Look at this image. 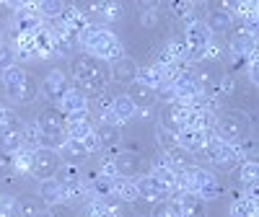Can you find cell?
Masks as SVG:
<instances>
[{"label": "cell", "mask_w": 259, "mask_h": 217, "mask_svg": "<svg viewBox=\"0 0 259 217\" xmlns=\"http://www.w3.org/2000/svg\"><path fill=\"white\" fill-rule=\"evenodd\" d=\"M80 47L85 49V55L96 57L99 62H117L124 57V49L119 44V39L104 26L89 24L80 31Z\"/></svg>", "instance_id": "6da1fadb"}, {"label": "cell", "mask_w": 259, "mask_h": 217, "mask_svg": "<svg viewBox=\"0 0 259 217\" xmlns=\"http://www.w3.org/2000/svg\"><path fill=\"white\" fill-rule=\"evenodd\" d=\"M212 140L226 142V145H239L241 140L249 137V119L241 112H221L212 117Z\"/></svg>", "instance_id": "7a4b0ae2"}, {"label": "cell", "mask_w": 259, "mask_h": 217, "mask_svg": "<svg viewBox=\"0 0 259 217\" xmlns=\"http://www.w3.org/2000/svg\"><path fill=\"white\" fill-rule=\"evenodd\" d=\"M3 85H6V91H8V98L16 101V103H31L36 101V80L24 70V68H18V65H11L8 70H3Z\"/></svg>", "instance_id": "3957f363"}, {"label": "cell", "mask_w": 259, "mask_h": 217, "mask_svg": "<svg viewBox=\"0 0 259 217\" xmlns=\"http://www.w3.org/2000/svg\"><path fill=\"white\" fill-rule=\"evenodd\" d=\"M202 158L212 166V168H221V171H231L236 163H239V153H236L233 145H226V142H218V140H210L202 150Z\"/></svg>", "instance_id": "277c9868"}, {"label": "cell", "mask_w": 259, "mask_h": 217, "mask_svg": "<svg viewBox=\"0 0 259 217\" xmlns=\"http://www.w3.org/2000/svg\"><path fill=\"white\" fill-rule=\"evenodd\" d=\"M36 124H39V129H41V135L50 140L52 147H55V145L60 147L65 140H68V137H65V117L60 114V108H57V106L45 108V112L39 114Z\"/></svg>", "instance_id": "5b68a950"}, {"label": "cell", "mask_w": 259, "mask_h": 217, "mask_svg": "<svg viewBox=\"0 0 259 217\" xmlns=\"http://www.w3.org/2000/svg\"><path fill=\"white\" fill-rule=\"evenodd\" d=\"M210 41H212V34L207 31L202 18L187 24V29H184V44L189 49V60H202V52L207 49Z\"/></svg>", "instance_id": "8992f818"}, {"label": "cell", "mask_w": 259, "mask_h": 217, "mask_svg": "<svg viewBox=\"0 0 259 217\" xmlns=\"http://www.w3.org/2000/svg\"><path fill=\"white\" fill-rule=\"evenodd\" d=\"M60 168V155L55 147H39L34 150V160H31V176L45 181V179H52Z\"/></svg>", "instance_id": "52a82bcc"}, {"label": "cell", "mask_w": 259, "mask_h": 217, "mask_svg": "<svg viewBox=\"0 0 259 217\" xmlns=\"http://www.w3.org/2000/svg\"><path fill=\"white\" fill-rule=\"evenodd\" d=\"M45 21L36 13V6H18L13 21H11V31H13V39L16 36H24V34H34Z\"/></svg>", "instance_id": "ba28073f"}, {"label": "cell", "mask_w": 259, "mask_h": 217, "mask_svg": "<svg viewBox=\"0 0 259 217\" xmlns=\"http://www.w3.org/2000/svg\"><path fill=\"white\" fill-rule=\"evenodd\" d=\"M68 91H70V80L62 70H50L45 75V80H41V85H39V93L52 103H60V98Z\"/></svg>", "instance_id": "9c48e42d"}, {"label": "cell", "mask_w": 259, "mask_h": 217, "mask_svg": "<svg viewBox=\"0 0 259 217\" xmlns=\"http://www.w3.org/2000/svg\"><path fill=\"white\" fill-rule=\"evenodd\" d=\"M135 186H138V197L145 199V202H161L166 197H171V191L153 176V173H140L138 179H133Z\"/></svg>", "instance_id": "30bf717a"}, {"label": "cell", "mask_w": 259, "mask_h": 217, "mask_svg": "<svg viewBox=\"0 0 259 217\" xmlns=\"http://www.w3.org/2000/svg\"><path fill=\"white\" fill-rule=\"evenodd\" d=\"M52 47H55V57H70L80 47V31L52 26Z\"/></svg>", "instance_id": "8fae6325"}, {"label": "cell", "mask_w": 259, "mask_h": 217, "mask_svg": "<svg viewBox=\"0 0 259 217\" xmlns=\"http://www.w3.org/2000/svg\"><path fill=\"white\" fill-rule=\"evenodd\" d=\"M187 117H189V106H184V103H166V108H163V114H161V124L158 127H163V129H168L171 135H177V132H182V129L187 127Z\"/></svg>", "instance_id": "7c38bea8"}, {"label": "cell", "mask_w": 259, "mask_h": 217, "mask_svg": "<svg viewBox=\"0 0 259 217\" xmlns=\"http://www.w3.org/2000/svg\"><path fill=\"white\" fill-rule=\"evenodd\" d=\"M228 49H231V55L239 60V62H244V60H249L254 52H256V34H251V31H246L244 26L236 31L233 36H231V41H228Z\"/></svg>", "instance_id": "4fadbf2b"}, {"label": "cell", "mask_w": 259, "mask_h": 217, "mask_svg": "<svg viewBox=\"0 0 259 217\" xmlns=\"http://www.w3.org/2000/svg\"><path fill=\"white\" fill-rule=\"evenodd\" d=\"M24 147V122H16L0 129V153L3 155H13Z\"/></svg>", "instance_id": "5bb4252c"}, {"label": "cell", "mask_w": 259, "mask_h": 217, "mask_svg": "<svg viewBox=\"0 0 259 217\" xmlns=\"http://www.w3.org/2000/svg\"><path fill=\"white\" fill-rule=\"evenodd\" d=\"M60 114L65 119H78V117H85V108H89V98H85L83 93H78L75 88H70L68 93H65L57 103Z\"/></svg>", "instance_id": "9a60e30c"}, {"label": "cell", "mask_w": 259, "mask_h": 217, "mask_svg": "<svg viewBox=\"0 0 259 217\" xmlns=\"http://www.w3.org/2000/svg\"><path fill=\"white\" fill-rule=\"evenodd\" d=\"M212 140L210 132H202V129H192V127H184L182 132H177V145L187 153H200V150Z\"/></svg>", "instance_id": "2e32d148"}, {"label": "cell", "mask_w": 259, "mask_h": 217, "mask_svg": "<svg viewBox=\"0 0 259 217\" xmlns=\"http://www.w3.org/2000/svg\"><path fill=\"white\" fill-rule=\"evenodd\" d=\"M127 98L135 103L138 112H153V106H156V101H158L156 91H153V88H148V85H143V83H138V80H135V83H130Z\"/></svg>", "instance_id": "e0dca14e"}, {"label": "cell", "mask_w": 259, "mask_h": 217, "mask_svg": "<svg viewBox=\"0 0 259 217\" xmlns=\"http://www.w3.org/2000/svg\"><path fill=\"white\" fill-rule=\"evenodd\" d=\"M73 78L75 80H89V78H104L101 62L91 55H78L73 60Z\"/></svg>", "instance_id": "ac0fdd59"}, {"label": "cell", "mask_w": 259, "mask_h": 217, "mask_svg": "<svg viewBox=\"0 0 259 217\" xmlns=\"http://www.w3.org/2000/svg\"><path fill=\"white\" fill-rule=\"evenodd\" d=\"M114 163H117V173H119V179H135V176H140L143 158H140L138 153H130V150L114 153Z\"/></svg>", "instance_id": "d6986e66"}, {"label": "cell", "mask_w": 259, "mask_h": 217, "mask_svg": "<svg viewBox=\"0 0 259 217\" xmlns=\"http://www.w3.org/2000/svg\"><path fill=\"white\" fill-rule=\"evenodd\" d=\"M57 155L65 160V163H70V166H80L85 158H89V150L83 147L80 140H65L60 147H57Z\"/></svg>", "instance_id": "ffe728a7"}, {"label": "cell", "mask_w": 259, "mask_h": 217, "mask_svg": "<svg viewBox=\"0 0 259 217\" xmlns=\"http://www.w3.org/2000/svg\"><path fill=\"white\" fill-rule=\"evenodd\" d=\"M205 26H207L210 34H223V31H228V29L233 26V18H231V13L226 11V6H218V8H212V11L207 13Z\"/></svg>", "instance_id": "44dd1931"}, {"label": "cell", "mask_w": 259, "mask_h": 217, "mask_svg": "<svg viewBox=\"0 0 259 217\" xmlns=\"http://www.w3.org/2000/svg\"><path fill=\"white\" fill-rule=\"evenodd\" d=\"M112 78L117 83H135L138 78V62L135 60H130V57H122L117 62H112Z\"/></svg>", "instance_id": "7402d4cb"}, {"label": "cell", "mask_w": 259, "mask_h": 217, "mask_svg": "<svg viewBox=\"0 0 259 217\" xmlns=\"http://www.w3.org/2000/svg\"><path fill=\"white\" fill-rule=\"evenodd\" d=\"M179 202V217H205V202L194 194H182Z\"/></svg>", "instance_id": "603a6c76"}, {"label": "cell", "mask_w": 259, "mask_h": 217, "mask_svg": "<svg viewBox=\"0 0 259 217\" xmlns=\"http://www.w3.org/2000/svg\"><path fill=\"white\" fill-rule=\"evenodd\" d=\"M135 80L143 83V85H148V88H153V91H158V88H163V85H166L163 68H156V65H150V68H138V78Z\"/></svg>", "instance_id": "cb8c5ba5"}, {"label": "cell", "mask_w": 259, "mask_h": 217, "mask_svg": "<svg viewBox=\"0 0 259 217\" xmlns=\"http://www.w3.org/2000/svg\"><path fill=\"white\" fill-rule=\"evenodd\" d=\"M94 132V124L85 119V117H78V119H65V137L70 140H83Z\"/></svg>", "instance_id": "d4e9b609"}, {"label": "cell", "mask_w": 259, "mask_h": 217, "mask_svg": "<svg viewBox=\"0 0 259 217\" xmlns=\"http://www.w3.org/2000/svg\"><path fill=\"white\" fill-rule=\"evenodd\" d=\"M39 197L45 199L50 207L55 204H62V186L57 184V179H45V181H39Z\"/></svg>", "instance_id": "484cf974"}, {"label": "cell", "mask_w": 259, "mask_h": 217, "mask_svg": "<svg viewBox=\"0 0 259 217\" xmlns=\"http://www.w3.org/2000/svg\"><path fill=\"white\" fill-rule=\"evenodd\" d=\"M24 147H29V150L52 147V145H50V140H47L45 135H41V129H39V124H36V122L24 124Z\"/></svg>", "instance_id": "4316f807"}, {"label": "cell", "mask_w": 259, "mask_h": 217, "mask_svg": "<svg viewBox=\"0 0 259 217\" xmlns=\"http://www.w3.org/2000/svg\"><path fill=\"white\" fill-rule=\"evenodd\" d=\"M187 127H192V129H202V132H210V127H212V114L205 112L202 106H189Z\"/></svg>", "instance_id": "83f0119b"}, {"label": "cell", "mask_w": 259, "mask_h": 217, "mask_svg": "<svg viewBox=\"0 0 259 217\" xmlns=\"http://www.w3.org/2000/svg\"><path fill=\"white\" fill-rule=\"evenodd\" d=\"M163 163L174 171V173H184L192 163H189V155H187V150H182L179 145L177 147H171V150H166V158H163Z\"/></svg>", "instance_id": "f1b7e54d"}, {"label": "cell", "mask_w": 259, "mask_h": 217, "mask_svg": "<svg viewBox=\"0 0 259 217\" xmlns=\"http://www.w3.org/2000/svg\"><path fill=\"white\" fill-rule=\"evenodd\" d=\"M73 88L78 93H83L85 98H99L106 91V80L104 78H89V80H75Z\"/></svg>", "instance_id": "f546056e"}, {"label": "cell", "mask_w": 259, "mask_h": 217, "mask_svg": "<svg viewBox=\"0 0 259 217\" xmlns=\"http://www.w3.org/2000/svg\"><path fill=\"white\" fill-rule=\"evenodd\" d=\"M112 114L119 122H127V119H133L138 114V108H135L133 101L127 98V93H122V96H114V101H112Z\"/></svg>", "instance_id": "4dcf8cb0"}, {"label": "cell", "mask_w": 259, "mask_h": 217, "mask_svg": "<svg viewBox=\"0 0 259 217\" xmlns=\"http://www.w3.org/2000/svg\"><path fill=\"white\" fill-rule=\"evenodd\" d=\"M114 197L119 199V202H135V199H140L138 197V186H135V181L133 179H114Z\"/></svg>", "instance_id": "1f68e13d"}, {"label": "cell", "mask_w": 259, "mask_h": 217, "mask_svg": "<svg viewBox=\"0 0 259 217\" xmlns=\"http://www.w3.org/2000/svg\"><path fill=\"white\" fill-rule=\"evenodd\" d=\"M31 160H34V150L21 147L18 153H13V173H18V176L31 173Z\"/></svg>", "instance_id": "d6a6232c"}, {"label": "cell", "mask_w": 259, "mask_h": 217, "mask_svg": "<svg viewBox=\"0 0 259 217\" xmlns=\"http://www.w3.org/2000/svg\"><path fill=\"white\" fill-rule=\"evenodd\" d=\"M55 179H57V184H60V186H70V184L83 181L80 168H78V166H70V163H62V166L57 168V173H55Z\"/></svg>", "instance_id": "836d02e7"}, {"label": "cell", "mask_w": 259, "mask_h": 217, "mask_svg": "<svg viewBox=\"0 0 259 217\" xmlns=\"http://www.w3.org/2000/svg\"><path fill=\"white\" fill-rule=\"evenodd\" d=\"M94 13H99L101 21H119L124 16V8L119 3H94Z\"/></svg>", "instance_id": "e575fe53"}, {"label": "cell", "mask_w": 259, "mask_h": 217, "mask_svg": "<svg viewBox=\"0 0 259 217\" xmlns=\"http://www.w3.org/2000/svg\"><path fill=\"white\" fill-rule=\"evenodd\" d=\"M150 217H179V202L171 199V197L156 202V207H153V212H150Z\"/></svg>", "instance_id": "d590c367"}, {"label": "cell", "mask_w": 259, "mask_h": 217, "mask_svg": "<svg viewBox=\"0 0 259 217\" xmlns=\"http://www.w3.org/2000/svg\"><path fill=\"white\" fill-rule=\"evenodd\" d=\"M231 217H256V199H236L231 204Z\"/></svg>", "instance_id": "8d00e7d4"}, {"label": "cell", "mask_w": 259, "mask_h": 217, "mask_svg": "<svg viewBox=\"0 0 259 217\" xmlns=\"http://www.w3.org/2000/svg\"><path fill=\"white\" fill-rule=\"evenodd\" d=\"M13 212H16V217H36L41 209L36 207V202L31 197H21V199H16Z\"/></svg>", "instance_id": "74e56055"}, {"label": "cell", "mask_w": 259, "mask_h": 217, "mask_svg": "<svg viewBox=\"0 0 259 217\" xmlns=\"http://www.w3.org/2000/svg\"><path fill=\"white\" fill-rule=\"evenodd\" d=\"M256 176H259V163H256V158H249V160H244L241 163V171H239V179H241V184H256Z\"/></svg>", "instance_id": "f35d334b"}, {"label": "cell", "mask_w": 259, "mask_h": 217, "mask_svg": "<svg viewBox=\"0 0 259 217\" xmlns=\"http://www.w3.org/2000/svg\"><path fill=\"white\" fill-rule=\"evenodd\" d=\"M233 91H236L233 75H221L218 80H215V96L218 98H228V96H233Z\"/></svg>", "instance_id": "ab89813d"}, {"label": "cell", "mask_w": 259, "mask_h": 217, "mask_svg": "<svg viewBox=\"0 0 259 217\" xmlns=\"http://www.w3.org/2000/svg\"><path fill=\"white\" fill-rule=\"evenodd\" d=\"M36 13L45 16V18H60L62 13V3H55V0H45V3H36Z\"/></svg>", "instance_id": "60d3db41"}, {"label": "cell", "mask_w": 259, "mask_h": 217, "mask_svg": "<svg viewBox=\"0 0 259 217\" xmlns=\"http://www.w3.org/2000/svg\"><path fill=\"white\" fill-rule=\"evenodd\" d=\"M96 173H99V176H104V179H117V176H119V173H117V163H114V153L101 158Z\"/></svg>", "instance_id": "b9f144b4"}, {"label": "cell", "mask_w": 259, "mask_h": 217, "mask_svg": "<svg viewBox=\"0 0 259 217\" xmlns=\"http://www.w3.org/2000/svg\"><path fill=\"white\" fill-rule=\"evenodd\" d=\"M83 217H112V212H109V204H106V202H101V199H94L89 207H85Z\"/></svg>", "instance_id": "7bdbcfd3"}, {"label": "cell", "mask_w": 259, "mask_h": 217, "mask_svg": "<svg viewBox=\"0 0 259 217\" xmlns=\"http://www.w3.org/2000/svg\"><path fill=\"white\" fill-rule=\"evenodd\" d=\"M171 11H174V16H179V18H187L189 24H192V21H197V18H194V3H189V0H184V3H179V0H177V3H171Z\"/></svg>", "instance_id": "ee69618b"}, {"label": "cell", "mask_w": 259, "mask_h": 217, "mask_svg": "<svg viewBox=\"0 0 259 217\" xmlns=\"http://www.w3.org/2000/svg\"><path fill=\"white\" fill-rule=\"evenodd\" d=\"M156 140L163 147V153H166V150H171V147H177V135H171L168 129H163V127L156 129Z\"/></svg>", "instance_id": "f6af8a7d"}, {"label": "cell", "mask_w": 259, "mask_h": 217, "mask_svg": "<svg viewBox=\"0 0 259 217\" xmlns=\"http://www.w3.org/2000/svg\"><path fill=\"white\" fill-rule=\"evenodd\" d=\"M16 62V55H13V47L0 41V70H8L11 65Z\"/></svg>", "instance_id": "bcb514c9"}, {"label": "cell", "mask_w": 259, "mask_h": 217, "mask_svg": "<svg viewBox=\"0 0 259 217\" xmlns=\"http://www.w3.org/2000/svg\"><path fill=\"white\" fill-rule=\"evenodd\" d=\"M80 142H83V147H85V150H89V155H94V153H99V150H101V147H104V145H101V140H99V135H96V132H91V135H89V137H83V140H80Z\"/></svg>", "instance_id": "7dc6e473"}, {"label": "cell", "mask_w": 259, "mask_h": 217, "mask_svg": "<svg viewBox=\"0 0 259 217\" xmlns=\"http://www.w3.org/2000/svg\"><path fill=\"white\" fill-rule=\"evenodd\" d=\"M112 101H114V98H112L109 93H106V91H104V93L96 98V106H99V117H101V114H112Z\"/></svg>", "instance_id": "c3c4849f"}, {"label": "cell", "mask_w": 259, "mask_h": 217, "mask_svg": "<svg viewBox=\"0 0 259 217\" xmlns=\"http://www.w3.org/2000/svg\"><path fill=\"white\" fill-rule=\"evenodd\" d=\"M156 21H158V11L156 8H148L145 13H143V26H156Z\"/></svg>", "instance_id": "681fc988"}, {"label": "cell", "mask_w": 259, "mask_h": 217, "mask_svg": "<svg viewBox=\"0 0 259 217\" xmlns=\"http://www.w3.org/2000/svg\"><path fill=\"white\" fill-rule=\"evenodd\" d=\"M52 217H73V209L68 204H55V209L50 212Z\"/></svg>", "instance_id": "f907efd6"}, {"label": "cell", "mask_w": 259, "mask_h": 217, "mask_svg": "<svg viewBox=\"0 0 259 217\" xmlns=\"http://www.w3.org/2000/svg\"><path fill=\"white\" fill-rule=\"evenodd\" d=\"M218 57H221V47H215L212 41H210L207 49L202 52V60H218Z\"/></svg>", "instance_id": "816d5d0a"}, {"label": "cell", "mask_w": 259, "mask_h": 217, "mask_svg": "<svg viewBox=\"0 0 259 217\" xmlns=\"http://www.w3.org/2000/svg\"><path fill=\"white\" fill-rule=\"evenodd\" d=\"M8 112H11V108H8V106H3V103H0V124H3V119L8 117Z\"/></svg>", "instance_id": "f5cc1de1"}, {"label": "cell", "mask_w": 259, "mask_h": 217, "mask_svg": "<svg viewBox=\"0 0 259 217\" xmlns=\"http://www.w3.org/2000/svg\"><path fill=\"white\" fill-rule=\"evenodd\" d=\"M0 217H16L13 209H0Z\"/></svg>", "instance_id": "db71d44e"}, {"label": "cell", "mask_w": 259, "mask_h": 217, "mask_svg": "<svg viewBox=\"0 0 259 217\" xmlns=\"http://www.w3.org/2000/svg\"><path fill=\"white\" fill-rule=\"evenodd\" d=\"M36 217H52V214H50V212H39Z\"/></svg>", "instance_id": "11a10c76"}]
</instances>
